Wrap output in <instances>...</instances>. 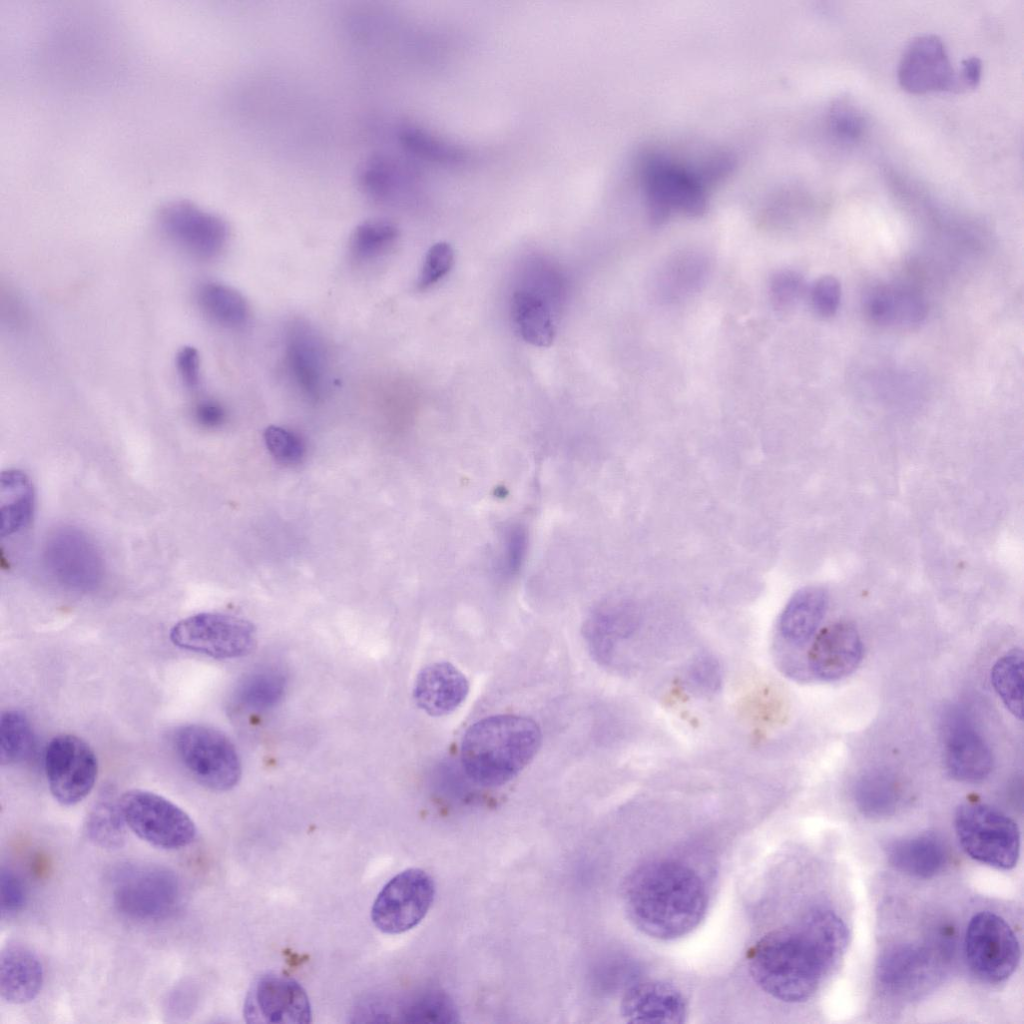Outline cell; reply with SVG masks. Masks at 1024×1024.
I'll use <instances>...</instances> for the list:
<instances>
[{
    "label": "cell",
    "instance_id": "6da1fadb",
    "mask_svg": "<svg viewBox=\"0 0 1024 1024\" xmlns=\"http://www.w3.org/2000/svg\"><path fill=\"white\" fill-rule=\"evenodd\" d=\"M848 944V930L833 911L814 908L797 922L763 935L747 952L749 971L771 997L808 1000L837 964Z\"/></svg>",
    "mask_w": 1024,
    "mask_h": 1024
},
{
    "label": "cell",
    "instance_id": "7a4b0ae2",
    "mask_svg": "<svg viewBox=\"0 0 1024 1024\" xmlns=\"http://www.w3.org/2000/svg\"><path fill=\"white\" fill-rule=\"evenodd\" d=\"M623 901L631 923L658 940H675L692 932L703 920L706 886L687 865L672 859L645 862L628 875Z\"/></svg>",
    "mask_w": 1024,
    "mask_h": 1024
},
{
    "label": "cell",
    "instance_id": "3957f363",
    "mask_svg": "<svg viewBox=\"0 0 1024 1024\" xmlns=\"http://www.w3.org/2000/svg\"><path fill=\"white\" fill-rule=\"evenodd\" d=\"M542 743L539 725L515 714L485 717L465 732L460 748L463 770L483 787H499L515 778Z\"/></svg>",
    "mask_w": 1024,
    "mask_h": 1024
},
{
    "label": "cell",
    "instance_id": "277c9868",
    "mask_svg": "<svg viewBox=\"0 0 1024 1024\" xmlns=\"http://www.w3.org/2000/svg\"><path fill=\"white\" fill-rule=\"evenodd\" d=\"M728 167L721 157L691 163L660 151L648 154L640 167V183L650 219L660 224L674 214H702L713 183Z\"/></svg>",
    "mask_w": 1024,
    "mask_h": 1024
},
{
    "label": "cell",
    "instance_id": "5b68a950",
    "mask_svg": "<svg viewBox=\"0 0 1024 1024\" xmlns=\"http://www.w3.org/2000/svg\"><path fill=\"white\" fill-rule=\"evenodd\" d=\"M172 743L180 764L199 785L227 791L239 782V754L221 731L202 724L183 725L174 732Z\"/></svg>",
    "mask_w": 1024,
    "mask_h": 1024
},
{
    "label": "cell",
    "instance_id": "8992f818",
    "mask_svg": "<svg viewBox=\"0 0 1024 1024\" xmlns=\"http://www.w3.org/2000/svg\"><path fill=\"white\" fill-rule=\"evenodd\" d=\"M958 841L965 853L985 865L1009 870L1018 861L1020 832L1008 815L988 804H961L954 817Z\"/></svg>",
    "mask_w": 1024,
    "mask_h": 1024
},
{
    "label": "cell",
    "instance_id": "52a82bcc",
    "mask_svg": "<svg viewBox=\"0 0 1024 1024\" xmlns=\"http://www.w3.org/2000/svg\"><path fill=\"white\" fill-rule=\"evenodd\" d=\"M126 826L143 841L162 849L190 845L197 828L191 817L169 799L143 789H131L119 798Z\"/></svg>",
    "mask_w": 1024,
    "mask_h": 1024
},
{
    "label": "cell",
    "instance_id": "ba28073f",
    "mask_svg": "<svg viewBox=\"0 0 1024 1024\" xmlns=\"http://www.w3.org/2000/svg\"><path fill=\"white\" fill-rule=\"evenodd\" d=\"M183 649L214 659H234L250 654L257 644L255 626L248 620L224 613L203 612L177 622L169 634Z\"/></svg>",
    "mask_w": 1024,
    "mask_h": 1024
},
{
    "label": "cell",
    "instance_id": "9c48e42d",
    "mask_svg": "<svg viewBox=\"0 0 1024 1024\" xmlns=\"http://www.w3.org/2000/svg\"><path fill=\"white\" fill-rule=\"evenodd\" d=\"M112 893L121 913L143 921L169 916L181 897L175 874L156 865H131L118 871Z\"/></svg>",
    "mask_w": 1024,
    "mask_h": 1024
},
{
    "label": "cell",
    "instance_id": "30bf717a",
    "mask_svg": "<svg viewBox=\"0 0 1024 1024\" xmlns=\"http://www.w3.org/2000/svg\"><path fill=\"white\" fill-rule=\"evenodd\" d=\"M964 952L970 970L981 980L1000 983L1016 970L1021 956L1018 939L999 915L982 911L966 929Z\"/></svg>",
    "mask_w": 1024,
    "mask_h": 1024
},
{
    "label": "cell",
    "instance_id": "8fae6325",
    "mask_svg": "<svg viewBox=\"0 0 1024 1024\" xmlns=\"http://www.w3.org/2000/svg\"><path fill=\"white\" fill-rule=\"evenodd\" d=\"M434 897L433 878L422 869H406L378 893L371 909L372 922L386 934L406 932L425 918Z\"/></svg>",
    "mask_w": 1024,
    "mask_h": 1024
},
{
    "label": "cell",
    "instance_id": "7c38bea8",
    "mask_svg": "<svg viewBox=\"0 0 1024 1024\" xmlns=\"http://www.w3.org/2000/svg\"><path fill=\"white\" fill-rule=\"evenodd\" d=\"M44 768L50 792L65 806L85 799L98 776V760L91 746L72 734L51 739L44 755Z\"/></svg>",
    "mask_w": 1024,
    "mask_h": 1024
},
{
    "label": "cell",
    "instance_id": "4fadbf2b",
    "mask_svg": "<svg viewBox=\"0 0 1024 1024\" xmlns=\"http://www.w3.org/2000/svg\"><path fill=\"white\" fill-rule=\"evenodd\" d=\"M44 562L60 584L75 590L94 589L102 580V557L86 534L65 527L54 531L45 544Z\"/></svg>",
    "mask_w": 1024,
    "mask_h": 1024
},
{
    "label": "cell",
    "instance_id": "5bb4252c",
    "mask_svg": "<svg viewBox=\"0 0 1024 1024\" xmlns=\"http://www.w3.org/2000/svg\"><path fill=\"white\" fill-rule=\"evenodd\" d=\"M158 224L172 242L198 259L216 257L227 242L226 223L188 201L164 205L158 213Z\"/></svg>",
    "mask_w": 1024,
    "mask_h": 1024
},
{
    "label": "cell",
    "instance_id": "9a60e30c",
    "mask_svg": "<svg viewBox=\"0 0 1024 1024\" xmlns=\"http://www.w3.org/2000/svg\"><path fill=\"white\" fill-rule=\"evenodd\" d=\"M243 1015L248 1023L301 1024L311 1022L308 995L294 979L275 973L260 976L250 986Z\"/></svg>",
    "mask_w": 1024,
    "mask_h": 1024
},
{
    "label": "cell",
    "instance_id": "2e32d148",
    "mask_svg": "<svg viewBox=\"0 0 1024 1024\" xmlns=\"http://www.w3.org/2000/svg\"><path fill=\"white\" fill-rule=\"evenodd\" d=\"M956 71L943 42L934 35L914 39L906 48L898 69L900 85L911 93L955 91Z\"/></svg>",
    "mask_w": 1024,
    "mask_h": 1024
},
{
    "label": "cell",
    "instance_id": "e0dca14e",
    "mask_svg": "<svg viewBox=\"0 0 1024 1024\" xmlns=\"http://www.w3.org/2000/svg\"><path fill=\"white\" fill-rule=\"evenodd\" d=\"M944 763L951 778L979 782L992 770L991 750L963 714H950L945 725Z\"/></svg>",
    "mask_w": 1024,
    "mask_h": 1024
},
{
    "label": "cell",
    "instance_id": "ac0fdd59",
    "mask_svg": "<svg viewBox=\"0 0 1024 1024\" xmlns=\"http://www.w3.org/2000/svg\"><path fill=\"white\" fill-rule=\"evenodd\" d=\"M863 645L857 629L848 622L824 627L807 653L812 675L822 681H836L851 674L860 664Z\"/></svg>",
    "mask_w": 1024,
    "mask_h": 1024
},
{
    "label": "cell",
    "instance_id": "d6986e66",
    "mask_svg": "<svg viewBox=\"0 0 1024 1024\" xmlns=\"http://www.w3.org/2000/svg\"><path fill=\"white\" fill-rule=\"evenodd\" d=\"M621 1015L628 1023L679 1024L687 1016V1002L674 985L648 980L631 985L620 1005Z\"/></svg>",
    "mask_w": 1024,
    "mask_h": 1024
},
{
    "label": "cell",
    "instance_id": "ffe728a7",
    "mask_svg": "<svg viewBox=\"0 0 1024 1024\" xmlns=\"http://www.w3.org/2000/svg\"><path fill=\"white\" fill-rule=\"evenodd\" d=\"M469 681L453 664L431 663L420 670L413 686L416 705L430 716H444L456 710L469 693Z\"/></svg>",
    "mask_w": 1024,
    "mask_h": 1024
},
{
    "label": "cell",
    "instance_id": "44dd1931",
    "mask_svg": "<svg viewBox=\"0 0 1024 1024\" xmlns=\"http://www.w3.org/2000/svg\"><path fill=\"white\" fill-rule=\"evenodd\" d=\"M44 983V967L28 946L9 943L0 953V995L3 1001L19 1005L34 1000Z\"/></svg>",
    "mask_w": 1024,
    "mask_h": 1024
},
{
    "label": "cell",
    "instance_id": "7402d4cb",
    "mask_svg": "<svg viewBox=\"0 0 1024 1024\" xmlns=\"http://www.w3.org/2000/svg\"><path fill=\"white\" fill-rule=\"evenodd\" d=\"M286 361L302 392L317 398L324 387L326 355L321 339L309 326L296 323L290 328L286 340Z\"/></svg>",
    "mask_w": 1024,
    "mask_h": 1024
},
{
    "label": "cell",
    "instance_id": "603a6c76",
    "mask_svg": "<svg viewBox=\"0 0 1024 1024\" xmlns=\"http://www.w3.org/2000/svg\"><path fill=\"white\" fill-rule=\"evenodd\" d=\"M636 606L629 600H608L595 608L585 623V636L590 649L601 662L612 659L615 647L635 629Z\"/></svg>",
    "mask_w": 1024,
    "mask_h": 1024
},
{
    "label": "cell",
    "instance_id": "cb8c5ba5",
    "mask_svg": "<svg viewBox=\"0 0 1024 1024\" xmlns=\"http://www.w3.org/2000/svg\"><path fill=\"white\" fill-rule=\"evenodd\" d=\"M886 855L889 863L898 871L923 879L940 873L947 862L945 844L931 832L892 841L886 847Z\"/></svg>",
    "mask_w": 1024,
    "mask_h": 1024
},
{
    "label": "cell",
    "instance_id": "d4e9b609",
    "mask_svg": "<svg viewBox=\"0 0 1024 1024\" xmlns=\"http://www.w3.org/2000/svg\"><path fill=\"white\" fill-rule=\"evenodd\" d=\"M930 967V956L925 949L900 944L887 948L881 954L876 976L884 987L893 992H908L925 984Z\"/></svg>",
    "mask_w": 1024,
    "mask_h": 1024
},
{
    "label": "cell",
    "instance_id": "484cf974",
    "mask_svg": "<svg viewBox=\"0 0 1024 1024\" xmlns=\"http://www.w3.org/2000/svg\"><path fill=\"white\" fill-rule=\"evenodd\" d=\"M828 593L818 586L798 590L783 609L778 623L781 637L792 645H803L817 630L827 607Z\"/></svg>",
    "mask_w": 1024,
    "mask_h": 1024
},
{
    "label": "cell",
    "instance_id": "4316f807",
    "mask_svg": "<svg viewBox=\"0 0 1024 1024\" xmlns=\"http://www.w3.org/2000/svg\"><path fill=\"white\" fill-rule=\"evenodd\" d=\"M867 315L881 325L912 326L926 316V305L916 292L897 287H877L866 295Z\"/></svg>",
    "mask_w": 1024,
    "mask_h": 1024
},
{
    "label": "cell",
    "instance_id": "83f0119b",
    "mask_svg": "<svg viewBox=\"0 0 1024 1024\" xmlns=\"http://www.w3.org/2000/svg\"><path fill=\"white\" fill-rule=\"evenodd\" d=\"M511 316L524 341L538 347L552 344L556 325L552 308L542 294L533 289L516 291L511 301Z\"/></svg>",
    "mask_w": 1024,
    "mask_h": 1024
},
{
    "label": "cell",
    "instance_id": "f1b7e54d",
    "mask_svg": "<svg viewBox=\"0 0 1024 1024\" xmlns=\"http://www.w3.org/2000/svg\"><path fill=\"white\" fill-rule=\"evenodd\" d=\"M412 180L413 175L405 165L385 155L371 156L358 172L361 190L380 203L399 198L409 188Z\"/></svg>",
    "mask_w": 1024,
    "mask_h": 1024
},
{
    "label": "cell",
    "instance_id": "f546056e",
    "mask_svg": "<svg viewBox=\"0 0 1024 1024\" xmlns=\"http://www.w3.org/2000/svg\"><path fill=\"white\" fill-rule=\"evenodd\" d=\"M1 535H13L25 528L34 511V489L19 470L2 472L0 480Z\"/></svg>",
    "mask_w": 1024,
    "mask_h": 1024
},
{
    "label": "cell",
    "instance_id": "4dcf8cb0",
    "mask_svg": "<svg viewBox=\"0 0 1024 1024\" xmlns=\"http://www.w3.org/2000/svg\"><path fill=\"white\" fill-rule=\"evenodd\" d=\"M709 264L699 252H683L670 259L658 276V293L664 300H678L698 290Z\"/></svg>",
    "mask_w": 1024,
    "mask_h": 1024
},
{
    "label": "cell",
    "instance_id": "1f68e13d",
    "mask_svg": "<svg viewBox=\"0 0 1024 1024\" xmlns=\"http://www.w3.org/2000/svg\"><path fill=\"white\" fill-rule=\"evenodd\" d=\"M196 300L202 312L221 326L237 328L248 319L249 308L245 298L228 285L202 283L196 291Z\"/></svg>",
    "mask_w": 1024,
    "mask_h": 1024
},
{
    "label": "cell",
    "instance_id": "d6a6232c",
    "mask_svg": "<svg viewBox=\"0 0 1024 1024\" xmlns=\"http://www.w3.org/2000/svg\"><path fill=\"white\" fill-rule=\"evenodd\" d=\"M286 678L278 670L262 669L245 676L235 691L236 703L250 710H265L273 707L282 698Z\"/></svg>",
    "mask_w": 1024,
    "mask_h": 1024
},
{
    "label": "cell",
    "instance_id": "836d02e7",
    "mask_svg": "<svg viewBox=\"0 0 1024 1024\" xmlns=\"http://www.w3.org/2000/svg\"><path fill=\"white\" fill-rule=\"evenodd\" d=\"M1023 652L1014 648L1001 656L991 670V683L1005 707L1018 719L1023 710Z\"/></svg>",
    "mask_w": 1024,
    "mask_h": 1024
},
{
    "label": "cell",
    "instance_id": "e575fe53",
    "mask_svg": "<svg viewBox=\"0 0 1024 1024\" xmlns=\"http://www.w3.org/2000/svg\"><path fill=\"white\" fill-rule=\"evenodd\" d=\"M901 790L895 778L885 772H872L863 776L855 787V800L859 809L868 816H885L893 812L899 802Z\"/></svg>",
    "mask_w": 1024,
    "mask_h": 1024
},
{
    "label": "cell",
    "instance_id": "d590c367",
    "mask_svg": "<svg viewBox=\"0 0 1024 1024\" xmlns=\"http://www.w3.org/2000/svg\"><path fill=\"white\" fill-rule=\"evenodd\" d=\"M125 825L119 799L108 791L95 801L85 823L87 835L103 847L119 846L124 839Z\"/></svg>",
    "mask_w": 1024,
    "mask_h": 1024
},
{
    "label": "cell",
    "instance_id": "8d00e7d4",
    "mask_svg": "<svg viewBox=\"0 0 1024 1024\" xmlns=\"http://www.w3.org/2000/svg\"><path fill=\"white\" fill-rule=\"evenodd\" d=\"M34 747V732L28 717L19 710H6L0 719V762L12 765L24 761Z\"/></svg>",
    "mask_w": 1024,
    "mask_h": 1024
},
{
    "label": "cell",
    "instance_id": "74e56055",
    "mask_svg": "<svg viewBox=\"0 0 1024 1024\" xmlns=\"http://www.w3.org/2000/svg\"><path fill=\"white\" fill-rule=\"evenodd\" d=\"M398 138L407 153L421 160L451 164L465 158L463 151L457 147L442 142L418 127L404 126Z\"/></svg>",
    "mask_w": 1024,
    "mask_h": 1024
},
{
    "label": "cell",
    "instance_id": "f35d334b",
    "mask_svg": "<svg viewBox=\"0 0 1024 1024\" xmlns=\"http://www.w3.org/2000/svg\"><path fill=\"white\" fill-rule=\"evenodd\" d=\"M397 237L398 229L390 221H365L354 230L350 250L357 260H372L388 251Z\"/></svg>",
    "mask_w": 1024,
    "mask_h": 1024
},
{
    "label": "cell",
    "instance_id": "ab89813d",
    "mask_svg": "<svg viewBox=\"0 0 1024 1024\" xmlns=\"http://www.w3.org/2000/svg\"><path fill=\"white\" fill-rule=\"evenodd\" d=\"M402 1021L411 1023H454L459 1015L450 997L432 990L414 997L403 1008Z\"/></svg>",
    "mask_w": 1024,
    "mask_h": 1024
},
{
    "label": "cell",
    "instance_id": "60d3db41",
    "mask_svg": "<svg viewBox=\"0 0 1024 1024\" xmlns=\"http://www.w3.org/2000/svg\"><path fill=\"white\" fill-rule=\"evenodd\" d=\"M828 124L832 134L842 142L856 141L865 127L861 111L847 98H840L831 105Z\"/></svg>",
    "mask_w": 1024,
    "mask_h": 1024
},
{
    "label": "cell",
    "instance_id": "b9f144b4",
    "mask_svg": "<svg viewBox=\"0 0 1024 1024\" xmlns=\"http://www.w3.org/2000/svg\"><path fill=\"white\" fill-rule=\"evenodd\" d=\"M528 547V536L524 527L519 524L510 525L504 532L500 555L498 557V573L504 578L515 576L522 566Z\"/></svg>",
    "mask_w": 1024,
    "mask_h": 1024
},
{
    "label": "cell",
    "instance_id": "7bdbcfd3",
    "mask_svg": "<svg viewBox=\"0 0 1024 1024\" xmlns=\"http://www.w3.org/2000/svg\"><path fill=\"white\" fill-rule=\"evenodd\" d=\"M454 251L447 242H437L428 250L417 281L419 290L424 291L441 281L451 270Z\"/></svg>",
    "mask_w": 1024,
    "mask_h": 1024
},
{
    "label": "cell",
    "instance_id": "ee69618b",
    "mask_svg": "<svg viewBox=\"0 0 1024 1024\" xmlns=\"http://www.w3.org/2000/svg\"><path fill=\"white\" fill-rule=\"evenodd\" d=\"M263 437L270 454L282 464L299 463L304 456L305 447L301 439L285 428L269 426Z\"/></svg>",
    "mask_w": 1024,
    "mask_h": 1024
},
{
    "label": "cell",
    "instance_id": "f6af8a7d",
    "mask_svg": "<svg viewBox=\"0 0 1024 1024\" xmlns=\"http://www.w3.org/2000/svg\"><path fill=\"white\" fill-rule=\"evenodd\" d=\"M803 277L792 270H782L773 275L769 294L775 308L783 310L792 307L805 292Z\"/></svg>",
    "mask_w": 1024,
    "mask_h": 1024
},
{
    "label": "cell",
    "instance_id": "bcb514c9",
    "mask_svg": "<svg viewBox=\"0 0 1024 1024\" xmlns=\"http://www.w3.org/2000/svg\"><path fill=\"white\" fill-rule=\"evenodd\" d=\"M686 676L692 688L702 694L715 693L721 686L722 674L719 663L708 654L695 657L687 667Z\"/></svg>",
    "mask_w": 1024,
    "mask_h": 1024
},
{
    "label": "cell",
    "instance_id": "7dc6e473",
    "mask_svg": "<svg viewBox=\"0 0 1024 1024\" xmlns=\"http://www.w3.org/2000/svg\"><path fill=\"white\" fill-rule=\"evenodd\" d=\"M841 286L833 276H823L811 288L810 300L814 311L822 317L833 316L840 304Z\"/></svg>",
    "mask_w": 1024,
    "mask_h": 1024
},
{
    "label": "cell",
    "instance_id": "c3c4849f",
    "mask_svg": "<svg viewBox=\"0 0 1024 1024\" xmlns=\"http://www.w3.org/2000/svg\"><path fill=\"white\" fill-rule=\"evenodd\" d=\"M1 914L12 916L20 912L26 903V890L17 874L9 868H2L0 875Z\"/></svg>",
    "mask_w": 1024,
    "mask_h": 1024
},
{
    "label": "cell",
    "instance_id": "681fc988",
    "mask_svg": "<svg viewBox=\"0 0 1024 1024\" xmlns=\"http://www.w3.org/2000/svg\"><path fill=\"white\" fill-rule=\"evenodd\" d=\"M176 369L186 388L195 389L200 383V356L192 346L182 347L176 354Z\"/></svg>",
    "mask_w": 1024,
    "mask_h": 1024
},
{
    "label": "cell",
    "instance_id": "f907efd6",
    "mask_svg": "<svg viewBox=\"0 0 1024 1024\" xmlns=\"http://www.w3.org/2000/svg\"><path fill=\"white\" fill-rule=\"evenodd\" d=\"M196 421L203 427L215 428L220 426L226 417L223 407L213 400L199 402L194 410Z\"/></svg>",
    "mask_w": 1024,
    "mask_h": 1024
},
{
    "label": "cell",
    "instance_id": "816d5d0a",
    "mask_svg": "<svg viewBox=\"0 0 1024 1024\" xmlns=\"http://www.w3.org/2000/svg\"><path fill=\"white\" fill-rule=\"evenodd\" d=\"M981 71L982 64L978 58L972 57L964 60L961 69L956 72L954 92L976 87L980 81Z\"/></svg>",
    "mask_w": 1024,
    "mask_h": 1024
}]
</instances>
